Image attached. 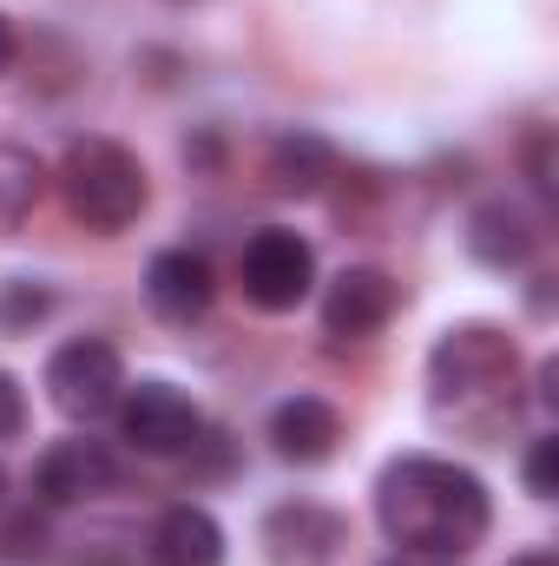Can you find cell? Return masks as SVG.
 Returning a JSON list of instances; mask_svg holds the SVG:
<instances>
[{
  "label": "cell",
  "instance_id": "6da1fadb",
  "mask_svg": "<svg viewBox=\"0 0 559 566\" xmlns=\"http://www.w3.org/2000/svg\"><path fill=\"white\" fill-rule=\"evenodd\" d=\"M376 521L402 554H441L461 560L487 541L494 527V501L487 481L461 461L441 454H395L376 474Z\"/></svg>",
  "mask_w": 559,
  "mask_h": 566
},
{
  "label": "cell",
  "instance_id": "7a4b0ae2",
  "mask_svg": "<svg viewBox=\"0 0 559 566\" xmlns=\"http://www.w3.org/2000/svg\"><path fill=\"white\" fill-rule=\"evenodd\" d=\"M428 416L447 434L494 441L520 416V349L500 323H454L428 349Z\"/></svg>",
  "mask_w": 559,
  "mask_h": 566
},
{
  "label": "cell",
  "instance_id": "3957f363",
  "mask_svg": "<svg viewBox=\"0 0 559 566\" xmlns=\"http://www.w3.org/2000/svg\"><path fill=\"white\" fill-rule=\"evenodd\" d=\"M53 178H60L66 211H73L86 231H99V238L139 224L145 205H151V178H145L139 151L119 145V139H99V133H86V139L66 145Z\"/></svg>",
  "mask_w": 559,
  "mask_h": 566
},
{
  "label": "cell",
  "instance_id": "277c9868",
  "mask_svg": "<svg viewBox=\"0 0 559 566\" xmlns=\"http://www.w3.org/2000/svg\"><path fill=\"white\" fill-rule=\"evenodd\" d=\"M126 396V356L106 336H73L46 356V402L66 422H99Z\"/></svg>",
  "mask_w": 559,
  "mask_h": 566
},
{
  "label": "cell",
  "instance_id": "5b68a950",
  "mask_svg": "<svg viewBox=\"0 0 559 566\" xmlns=\"http://www.w3.org/2000/svg\"><path fill=\"white\" fill-rule=\"evenodd\" d=\"M238 283H244V296L257 303V310H296L309 290H316V251L296 238V231H283V224H264L251 244H244V258H238Z\"/></svg>",
  "mask_w": 559,
  "mask_h": 566
},
{
  "label": "cell",
  "instance_id": "8992f818",
  "mask_svg": "<svg viewBox=\"0 0 559 566\" xmlns=\"http://www.w3.org/2000/svg\"><path fill=\"white\" fill-rule=\"evenodd\" d=\"M119 434L139 448V454H158V461H171V454H191L198 448V434H204V416H198V402L178 389V382H126V396H119Z\"/></svg>",
  "mask_w": 559,
  "mask_h": 566
},
{
  "label": "cell",
  "instance_id": "52a82bcc",
  "mask_svg": "<svg viewBox=\"0 0 559 566\" xmlns=\"http://www.w3.org/2000/svg\"><path fill=\"white\" fill-rule=\"evenodd\" d=\"M257 541H264L271 566H336L349 547V521L323 501H283L264 514Z\"/></svg>",
  "mask_w": 559,
  "mask_h": 566
},
{
  "label": "cell",
  "instance_id": "ba28073f",
  "mask_svg": "<svg viewBox=\"0 0 559 566\" xmlns=\"http://www.w3.org/2000/svg\"><path fill=\"white\" fill-rule=\"evenodd\" d=\"M402 310V283L376 264H349L342 277L323 290V336L329 343H369L389 329V316Z\"/></svg>",
  "mask_w": 559,
  "mask_h": 566
},
{
  "label": "cell",
  "instance_id": "9c48e42d",
  "mask_svg": "<svg viewBox=\"0 0 559 566\" xmlns=\"http://www.w3.org/2000/svg\"><path fill=\"white\" fill-rule=\"evenodd\" d=\"M113 481H119L113 448H106V441H86V434L53 441V448L33 461V494H40V507H80V501L106 494Z\"/></svg>",
  "mask_w": 559,
  "mask_h": 566
},
{
  "label": "cell",
  "instance_id": "30bf717a",
  "mask_svg": "<svg viewBox=\"0 0 559 566\" xmlns=\"http://www.w3.org/2000/svg\"><path fill=\"white\" fill-rule=\"evenodd\" d=\"M211 296H218L211 264H204L198 251H184V244H171V251H158V258L145 264V303H151V316H165V323H198V316L211 310Z\"/></svg>",
  "mask_w": 559,
  "mask_h": 566
},
{
  "label": "cell",
  "instance_id": "8fae6325",
  "mask_svg": "<svg viewBox=\"0 0 559 566\" xmlns=\"http://www.w3.org/2000/svg\"><path fill=\"white\" fill-rule=\"evenodd\" d=\"M467 251H474V264H487V271H520V264H534V251H540V224H534L527 205L487 198V205H474V218H467Z\"/></svg>",
  "mask_w": 559,
  "mask_h": 566
},
{
  "label": "cell",
  "instance_id": "7c38bea8",
  "mask_svg": "<svg viewBox=\"0 0 559 566\" xmlns=\"http://www.w3.org/2000/svg\"><path fill=\"white\" fill-rule=\"evenodd\" d=\"M336 441H342V409L329 396H283L271 409V448L283 461H296V468L329 461Z\"/></svg>",
  "mask_w": 559,
  "mask_h": 566
},
{
  "label": "cell",
  "instance_id": "4fadbf2b",
  "mask_svg": "<svg viewBox=\"0 0 559 566\" xmlns=\"http://www.w3.org/2000/svg\"><path fill=\"white\" fill-rule=\"evenodd\" d=\"M145 560L151 566H224V527L211 507L198 501H178L158 514L151 541H145Z\"/></svg>",
  "mask_w": 559,
  "mask_h": 566
},
{
  "label": "cell",
  "instance_id": "5bb4252c",
  "mask_svg": "<svg viewBox=\"0 0 559 566\" xmlns=\"http://www.w3.org/2000/svg\"><path fill=\"white\" fill-rule=\"evenodd\" d=\"M264 178L283 198H316L336 178V145L323 133H309V126H289V133H277L264 145Z\"/></svg>",
  "mask_w": 559,
  "mask_h": 566
},
{
  "label": "cell",
  "instance_id": "9a60e30c",
  "mask_svg": "<svg viewBox=\"0 0 559 566\" xmlns=\"http://www.w3.org/2000/svg\"><path fill=\"white\" fill-rule=\"evenodd\" d=\"M40 191H46V165H40L27 145L0 139V238H13V231L33 218Z\"/></svg>",
  "mask_w": 559,
  "mask_h": 566
},
{
  "label": "cell",
  "instance_id": "2e32d148",
  "mask_svg": "<svg viewBox=\"0 0 559 566\" xmlns=\"http://www.w3.org/2000/svg\"><path fill=\"white\" fill-rule=\"evenodd\" d=\"M46 310H53V290H46V283H33V277L0 283V329H7V336H13V329H33Z\"/></svg>",
  "mask_w": 559,
  "mask_h": 566
},
{
  "label": "cell",
  "instance_id": "e0dca14e",
  "mask_svg": "<svg viewBox=\"0 0 559 566\" xmlns=\"http://www.w3.org/2000/svg\"><path fill=\"white\" fill-rule=\"evenodd\" d=\"M0 560L7 566L46 560V521H40V514H13V521L0 527Z\"/></svg>",
  "mask_w": 559,
  "mask_h": 566
},
{
  "label": "cell",
  "instance_id": "ac0fdd59",
  "mask_svg": "<svg viewBox=\"0 0 559 566\" xmlns=\"http://www.w3.org/2000/svg\"><path fill=\"white\" fill-rule=\"evenodd\" d=\"M520 481H527V494H534V501H553V494H559V434H540V441L527 448Z\"/></svg>",
  "mask_w": 559,
  "mask_h": 566
},
{
  "label": "cell",
  "instance_id": "d6986e66",
  "mask_svg": "<svg viewBox=\"0 0 559 566\" xmlns=\"http://www.w3.org/2000/svg\"><path fill=\"white\" fill-rule=\"evenodd\" d=\"M20 428H27V389L0 369V441H20Z\"/></svg>",
  "mask_w": 559,
  "mask_h": 566
},
{
  "label": "cell",
  "instance_id": "ffe728a7",
  "mask_svg": "<svg viewBox=\"0 0 559 566\" xmlns=\"http://www.w3.org/2000/svg\"><path fill=\"white\" fill-rule=\"evenodd\" d=\"M13 60H20V33H13V20L0 13V73H7Z\"/></svg>",
  "mask_w": 559,
  "mask_h": 566
},
{
  "label": "cell",
  "instance_id": "44dd1931",
  "mask_svg": "<svg viewBox=\"0 0 559 566\" xmlns=\"http://www.w3.org/2000/svg\"><path fill=\"white\" fill-rule=\"evenodd\" d=\"M559 402V363H540V409Z\"/></svg>",
  "mask_w": 559,
  "mask_h": 566
},
{
  "label": "cell",
  "instance_id": "7402d4cb",
  "mask_svg": "<svg viewBox=\"0 0 559 566\" xmlns=\"http://www.w3.org/2000/svg\"><path fill=\"white\" fill-rule=\"evenodd\" d=\"M507 566H559V554L553 547H527V554H514Z\"/></svg>",
  "mask_w": 559,
  "mask_h": 566
},
{
  "label": "cell",
  "instance_id": "603a6c76",
  "mask_svg": "<svg viewBox=\"0 0 559 566\" xmlns=\"http://www.w3.org/2000/svg\"><path fill=\"white\" fill-rule=\"evenodd\" d=\"M382 566H454V560H441V554H402L395 547V560H382Z\"/></svg>",
  "mask_w": 559,
  "mask_h": 566
},
{
  "label": "cell",
  "instance_id": "cb8c5ba5",
  "mask_svg": "<svg viewBox=\"0 0 559 566\" xmlns=\"http://www.w3.org/2000/svg\"><path fill=\"white\" fill-rule=\"evenodd\" d=\"M0 501H7V468H0Z\"/></svg>",
  "mask_w": 559,
  "mask_h": 566
}]
</instances>
